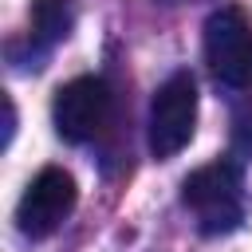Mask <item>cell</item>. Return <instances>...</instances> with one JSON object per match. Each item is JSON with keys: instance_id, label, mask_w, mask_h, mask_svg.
I'll list each match as a JSON object with an SVG mask.
<instances>
[{"instance_id": "1", "label": "cell", "mask_w": 252, "mask_h": 252, "mask_svg": "<svg viewBox=\"0 0 252 252\" xmlns=\"http://www.w3.org/2000/svg\"><path fill=\"white\" fill-rule=\"evenodd\" d=\"M181 205L205 236L232 232L244 220V181L232 161H209L181 181Z\"/></svg>"}, {"instance_id": "2", "label": "cell", "mask_w": 252, "mask_h": 252, "mask_svg": "<svg viewBox=\"0 0 252 252\" xmlns=\"http://www.w3.org/2000/svg\"><path fill=\"white\" fill-rule=\"evenodd\" d=\"M197 130V83L189 71H173L150 102V154L169 161L189 146Z\"/></svg>"}, {"instance_id": "3", "label": "cell", "mask_w": 252, "mask_h": 252, "mask_svg": "<svg viewBox=\"0 0 252 252\" xmlns=\"http://www.w3.org/2000/svg\"><path fill=\"white\" fill-rule=\"evenodd\" d=\"M205 63L217 83L252 87V20L240 8H217L205 20Z\"/></svg>"}, {"instance_id": "4", "label": "cell", "mask_w": 252, "mask_h": 252, "mask_svg": "<svg viewBox=\"0 0 252 252\" xmlns=\"http://www.w3.org/2000/svg\"><path fill=\"white\" fill-rule=\"evenodd\" d=\"M110 87L94 75H83V79H71L55 91L51 98V122H55V134L63 142H91L106 130L110 122Z\"/></svg>"}, {"instance_id": "5", "label": "cell", "mask_w": 252, "mask_h": 252, "mask_svg": "<svg viewBox=\"0 0 252 252\" xmlns=\"http://www.w3.org/2000/svg\"><path fill=\"white\" fill-rule=\"evenodd\" d=\"M75 201H79L75 177L63 165H43L28 181V189H24L20 205H16V228L24 236H32V240H43L71 217Z\"/></svg>"}, {"instance_id": "6", "label": "cell", "mask_w": 252, "mask_h": 252, "mask_svg": "<svg viewBox=\"0 0 252 252\" xmlns=\"http://www.w3.org/2000/svg\"><path fill=\"white\" fill-rule=\"evenodd\" d=\"M71 24H75V16H71V4L67 0H35L32 4V35L43 47L67 39Z\"/></svg>"}, {"instance_id": "7", "label": "cell", "mask_w": 252, "mask_h": 252, "mask_svg": "<svg viewBox=\"0 0 252 252\" xmlns=\"http://www.w3.org/2000/svg\"><path fill=\"white\" fill-rule=\"evenodd\" d=\"M161 4H173V0H161Z\"/></svg>"}]
</instances>
